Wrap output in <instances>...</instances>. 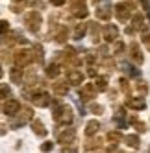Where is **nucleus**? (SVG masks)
<instances>
[{
    "mask_svg": "<svg viewBox=\"0 0 150 153\" xmlns=\"http://www.w3.org/2000/svg\"><path fill=\"white\" fill-rule=\"evenodd\" d=\"M52 118H54V122L58 126H67V124L72 122V109L65 103L56 102V107H54V111H52Z\"/></svg>",
    "mask_w": 150,
    "mask_h": 153,
    "instance_id": "f257e3e1",
    "label": "nucleus"
},
{
    "mask_svg": "<svg viewBox=\"0 0 150 153\" xmlns=\"http://www.w3.org/2000/svg\"><path fill=\"white\" fill-rule=\"evenodd\" d=\"M132 9H134V2L132 0H124V2L115 6V15H117V19H119L121 22H126V20L130 19Z\"/></svg>",
    "mask_w": 150,
    "mask_h": 153,
    "instance_id": "f03ea898",
    "label": "nucleus"
},
{
    "mask_svg": "<svg viewBox=\"0 0 150 153\" xmlns=\"http://www.w3.org/2000/svg\"><path fill=\"white\" fill-rule=\"evenodd\" d=\"M24 22H26L28 30L35 33V31L39 30V26H41V15H39L37 11H30V13L24 17Z\"/></svg>",
    "mask_w": 150,
    "mask_h": 153,
    "instance_id": "7ed1b4c3",
    "label": "nucleus"
},
{
    "mask_svg": "<svg viewBox=\"0 0 150 153\" xmlns=\"http://www.w3.org/2000/svg\"><path fill=\"white\" fill-rule=\"evenodd\" d=\"M15 63H17V67H26V65L32 63V59H34V56H32V52L30 50H19L15 53Z\"/></svg>",
    "mask_w": 150,
    "mask_h": 153,
    "instance_id": "20e7f679",
    "label": "nucleus"
},
{
    "mask_svg": "<svg viewBox=\"0 0 150 153\" xmlns=\"http://www.w3.org/2000/svg\"><path fill=\"white\" fill-rule=\"evenodd\" d=\"M32 116H34V113H32V109H28V107H24L22 111L19 113V118L15 120V122H11V129H19V126L20 124H24V122H28V120H32Z\"/></svg>",
    "mask_w": 150,
    "mask_h": 153,
    "instance_id": "39448f33",
    "label": "nucleus"
},
{
    "mask_svg": "<svg viewBox=\"0 0 150 153\" xmlns=\"http://www.w3.org/2000/svg\"><path fill=\"white\" fill-rule=\"evenodd\" d=\"M94 96H96L94 85H93V83H85V85L82 87V91H80V98H82V100H85V102H89V100H93Z\"/></svg>",
    "mask_w": 150,
    "mask_h": 153,
    "instance_id": "423d86ee",
    "label": "nucleus"
},
{
    "mask_svg": "<svg viewBox=\"0 0 150 153\" xmlns=\"http://www.w3.org/2000/svg\"><path fill=\"white\" fill-rule=\"evenodd\" d=\"M4 113H6L8 116H15V114H19V113H20V103H19L17 100H8L6 105H4Z\"/></svg>",
    "mask_w": 150,
    "mask_h": 153,
    "instance_id": "0eeeda50",
    "label": "nucleus"
},
{
    "mask_svg": "<svg viewBox=\"0 0 150 153\" xmlns=\"http://www.w3.org/2000/svg\"><path fill=\"white\" fill-rule=\"evenodd\" d=\"M74 137H76V131H74L72 127L61 131V133H58V142H63V144H70V142H74Z\"/></svg>",
    "mask_w": 150,
    "mask_h": 153,
    "instance_id": "6e6552de",
    "label": "nucleus"
},
{
    "mask_svg": "<svg viewBox=\"0 0 150 153\" xmlns=\"http://www.w3.org/2000/svg\"><path fill=\"white\" fill-rule=\"evenodd\" d=\"M126 107L134 109V111H141V109L146 107V102H145V98H128V100H126Z\"/></svg>",
    "mask_w": 150,
    "mask_h": 153,
    "instance_id": "1a4fd4ad",
    "label": "nucleus"
},
{
    "mask_svg": "<svg viewBox=\"0 0 150 153\" xmlns=\"http://www.w3.org/2000/svg\"><path fill=\"white\" fill-rule=\"evenodd\" d=\"M117 35H119V28H117L115 24H110V26L104 28V39L108 41V42L117 41Z\"/></svg>",
    "mask_w": 150,
    "mask_h": 153,
    "instance_id": "9d476101",
    "label": "nucleus"
},
{
    "mask_svg": "<svg viewBox=\"0 0 150 153\" xmlns=\"http://www.w3.org/2000/svg\"><path fill=\"white\" fill-rule=\"evenodd\" d=\"M32 100H34V103H35L37 107H48L50 102H52V98H50V94H46V92H41V94H35Z\"/></svg>",
    "mask_w": 150,
    "mask_h": 153,
    "instance_id": "9b49d317",
    "label": "nucleus"
},
{
    "mask_svg": "<svg viewBox=\"0 0 150 153\" xmlns=\"http://www.w3.org/2000/svg\"><path fill=\"white\" fill-rule=\"evenodd\" d=\"M130 57H132V61H135L137 65H141V63L145 61V57H143L141 50H139V45H137V42H132V45H130Z\"/></svg>",
    "mask_w": 150,
    "mask_h": 153,
    "instance_id": "f8f14e48",
    "label": "nucleus"
},
{
    "mask_svg": "<svg viewBox=\"0 0 150 153\" xmlns=\"http://www.w3.org/2000/svg\"><path fill=\"white\" fill-rule=\"evenodd\" d=\"M96 17L102 19V20L111 19V6H110V4H104V6H100V7H96Z\"/></svg>",
    "mask_w": 150,
    "mask_h": 153,
    "instance_id": "ddd939ff",
    "label": "nucleus"
},
{
    "mask_svg": "<svg viewBox=\"0 0 150 153\" xmlns=\"http://www.w3.org/2000/svg\"><path fill=\"white\" fill-rule=\"evenodd\" d=\"M67 79H69V83L80 85V83L83 81V74H82L80 70H69V74H67Z\"/></svg>",
    "mask_w": 150,
    "mask_h": 153,
    "instance_id": "4468645a",
    "label": "nucleus"
},
{
    "mask_svg": "<svg viewBox=\"0 0 150 153\" xmlns=\"http://www.w3.org/2000/svg\"><path fill=\"white\" fill-rule=\"evenodd\" d=\"M32 129H34V133L39 135V137H46V133H48L41 120H32Z\"/></svg>",
    "mask_w": 150,
    "mask_h": 153,
    "instance_id": "2eb2a0df",
    "label": "nucleus"
},
{
    "mask_svg": "<svg viewBox=\"0 0 150 153\" xmlns=\"http://www.w3.org/2000/svg\"><path fill=\"white\" fill-rule=\"evenodd\" d=\"M67 92H69L67 81H56V83H54V94H58V96H65Z\"/></svg>",
    "mask_w": 150,
    "mask_h": 153,
    "instance_id": "dca6fc26",
    "label": "nucleus"
},
{
    "mask_svg": "<svg viewBox=\"0 0 150 153\" xmlns=\"http://www.w3.org/2000/svg\"><path fill=\"white\" fill-rule=\"evenodd\" d=\"M9 78H11L13 83H22V68L20 67H15L9 70Z\"/></svg>",
    "mask_w": 150,
    "mask_h": 153,
    "instance_id": "f3484780",
    "label": "nucleus"
},
{
    "mask_svg": "<svg viewBox=\"0 0 150 153\" xmlns=\"http://www.w3.org/2000/svg\"><path fill=\"white\" fill-rule=\"evenodd\" d=\"M98 129H100V124L96 122V120H91V122H87V127H85V135H87V137H93Z\"/></svg>",
    "mask_w": 150,
    "mask_h": 153,
    "instance_id": "a211bd4d",
    "label": "nucleus"
},
{
    "mask_svg": "<svg viewBox=\"0 0 150 153\" xmlns=\"http://www.w3.org/2000/svg\"><path fill=\"white\" fill-rule=\"evenodd\" d=\"M59 72L61 70H59V67H58L56 63H50L48 67H46V76H48V78H58Z\"/></svg>",
    "mask_w": 150,
    "mask_h": 153,
    "instance_id": "6ab92c4d",
    "label": "nucleus"
},
{
    "mask_svg": "<svg viewBox=\"0 0 150 153\" xmlns=\"http://www.w3.org/2000/svg\"><path fill=\"white\" fill-rule=\"evenodd\" d=\"M85 33H87V24H78L76 30H74V39L80 41V39H83Z\"/></svg>",
    "mask_w": 150,
    "mask_h": 153,
    "instance_id": "aec40b11",
    "label": "nucleus"
},
{
    "mask_svg": "<svg viewBox=\"0 0 150 153\" xmlns=\"http://www.w3.org/2000/svg\"><path fill=\"white\" fill-rule=\"evenodd\" d=\"M122 70H124V72H126L128 76H132V78H137V76L141 74V72H139V70H137L135 67H132L130 63H124V65H122Z\"/></svg>",
    "mask_w": 150,
    "mask_h": 153,
    "instance_id": "412c9836",
    "label": "nucleus"
},
{
    "mask_svg": "<svg viewBox=\"0 0 150 153\" xmlns=\"http://www.w3.org/2000/svg\"><path fill=\"white\" fill-rule=\"evenodd\" d=\"M93 85H94V89H96V91H100V92H102V91L108 89V79H106V78H96Z\"/></svg>",
    "mask_w": 150,
    "mask_h": 153,
    "instance_id": "4be33fe9",
    "label": "nucleus"
},
{
    "mask_svg": "<svg viewBox=\"0 0 150 153\" xmlns=\"http://www.w3.org/2000/svg\"><path fill=\"white\" fill-rule=\"evenodd\" d=\"M124 140H126V144L130 146V148H134V149L139 148V137H137V135H128Z\"/></svg>",
    "mask_w": 150,
    "mask_h": 153,
    "instance_id": "5701e85b",
    "label": "nucleus"
},
{
    "mask_svg": "<svg viewBox=\"0 0 150 153\" xmlns=\"http://www.w3.org/2000/svg\"><path fill=\"white\" fill-rule=\"evenodd\" d=\"M56 41H58V42H65V41H67V28H65V26L59 28V31L56 33Z\"/></svg>",
    "mask_w": 150,
    "mask_h": 153,
    "instance_id": "b1692460",
    "label": "nucleus"
},
{
    "mask_svg": "<svg viewBox=\"0 0 150 153\" xmlns=\"http://www.w3.org/2000/svg\"><path fill=\"white\" fill-rule=\"evenodd\" d=\"M9 94H11V89L6 85V83H0V100H4V98H8Z\"/></svg>",
    "mask_w": 150,
    "mask_h": 153,
    "instance_id": "393cba45",
    "label": "nucleus"
},
{
    "mask_svg": "<svg viewBox=\"0 0 150 153\" xmlns=\"http://www.w3.org/2000/svg\"><path fill=\"white\" fill-rule=\"evenodd\" d=\"M141 41L146 45V48L150 50V33H148V30H146V26L141 30Z\"/></svg>",
    "mask_w": 150,
    "mask_h": 153,
    "instance_id": "a878e982",
    "label": "nucleus"
},
{
    "mask_svg": "<svg viewBox=\"0 0 150 153\" xmlns=\"http://www.w3.org/2000/svg\"><path fill=\"white\" fill-rule=\"evenodd\" d=\"M108 138L113 140L115 144H117V142H121V140H122V135L119 133V131H110V133H108Z\"/></svg>",
    "mask_w": 150,
    "mask_h": 153,
    "instance_id": "bb28decb",
    "label": "nucleus"
},
{
    "mask_svg": "<svg viewBox=\"0 0 150 153\" xmlns=\"http://www.w3.org/2000/svg\"><path fill=\"white\" fill-rule=\"evenodd\" d=\"M100 142H102L100 138H96V140H89L87 144H85V149H93V148H98V146H100Z\"/></svg>",
    "mask_w": 150,
    "mask_h": 153,
    "instance_id": "cd10ccee",
    "label": "nucleus"
},
{
    "mask_svg": "<svg viewBox=\"0 0 150 153\" xmlns=\"http://www.w3.org/2000/svg\"><path fill=\"white\" fill-rule=\"evenodd\" d=\"M134 126H135V129L139 131V133H145V131H146V126H145V122H139V120H135V122H134Z\"/></svg>",
    "mask_w": 150,
    "mask_h": 153,
    "instance_id": "c85d7f7f",
    "label": "nucleus"
},
{
    "mask_svg": "<svg viewBox=\"0 0 150 153\" xmlns=\"http://www.w3.org/2000/svg\"><path fill=\"white\" fill-rule=\"evenodd\" d=\"M91 113H94V114H102V113H104V107L98 105V103H94V105H91Z\"/></svg>",
    "mask_w": 150,
    "mask_h": 153,
    "instance_id": "c756f323",
    "label": "nucleus"
},
{
    "mask_svg": "<svg viewBox=\"0 0 150 153\" xmlns=\"http://www.w3.org/2000/svg\"><path fill=\"white\" fill-rule=\"evenodd\" d=\"M34 57L37 59V63H43V48L41 46H35V56Z\"/></svg>",
    "mask_w": 150,
    "mask_h": 153,
    "instance_id": "7c9ffc66",
    "label": "nucleus"
},
{
    "mask_svg": "<svg viewBox=\"0 0 150 153\" xmlns=\"http://www.w3.org/2000/svg\"><path fill=\"white\" fill-rule=\"evenodd\" d=\"M121 89H122V92L130 94V85H128V81H126V79H121Z\"/></svg>",
    "mask_w": 150,
    "mask_h": 153,
    "instance_id": "2f4dec72",
    "label": "nucleus"
},
{
    "mask_svg": "<svg viewBox=\"0 0 150 153\" xmlns=\"http://www.w3.org/2000/svg\"><path fill=\"white\" fill-rule=\"evenodd\" d=\"M8 30H9V22L8 20H0V33H4Z\"/></svg>",
    "mask_w": 150,
    "mask_h": 153,
    "instance_id": "473e14b6",
    "label": "nucleus"
},
{
    "mask_svg": "<svg viewBox=\"0 0 150 153\" xmlns=\"http://www.w3.org/2000/svg\"><path fill=\"white\" fill-rule=\"evenodd\" d=\"M52 148H54L52 142H45V144H41V151H50Z\"/></svg>",
    "mask_w": 150,
    "mask_h": 153,
    "instance_id": "72a5a7b5",
    "label": "nucleus"
},
{
    "mask_svg": "<svg viewBox=\"0 0 150 153\" xmlns=\"http://www.w3.org/2000/svg\"><path fill=\"white\" fill-rule=\"evenodd\" d=\"M137 91L143 92V94H146V92H148V87H146L145 83H139V85H137Z\"/></svg>",
    "mask_w": 150,
    "mask_h": 153,
    "instance_id": "f704fd0d",
    "label": "nucleus"
},
{
    "mask_svg": "<svg viewBox=\"0 0 150 153\" xmlns=\"http://www.w3.org/2000/svg\"><path fill=\"white\" fill-rule=\"evenodd\" d=\"M122 48H124V45H122L121 41H117V42H115V52L119 53V52H122Z\"/></svg>",
    "mask_w": 150,
    "mask_h": 153,
    "instance_id": "c9c22d12",
    "label": "nucleus"
},
{
    "mask_svg": "<svg viewBox=\"0 0 150 153\" xmlns=\"http://www.w3.org/2000/svg\"><path fill=\"white\" fill-rule=\"evenodd\" d=\"M50 2L54 4V6H63V4L67 2V0H50Z\"/></svg>",
    "mask_w": 150,
    "mask_h": 153,
    "instance_id": "e433bc0d",
    "label": "nucleus"
},
{
    "mask_svg": "<svg viewBox=\"0 0 150 153\" xmlns=\"http://www.w3.org/2000/svg\"><path fill=\"white\" fill-rule=\"evenodd\" d=\"M83 2V0H74V4H82Z\"/></svg>",
    "mask_w": 150,
    "mask_h": 153,
    "instance_id": "4c0bfd02",
    "label": "nucleus"
},
{
    "mask_svg": "<svg viewBox=\"0 0 150 153\" xmlns=\"http://www.w3.org/2000/svg\"><path fill=\"white\" fill-rule=\"evenodd\" d=\"M2 74H4V72H2V68H0V78H2Z\"/></svg>",
    "mask_w": 150,
    "mask_h": 153,
    "instance_id": "58836bf2",
    "label": "nucleus"
},
{
    "mask_svg": "<svg viewBox=\"0 0 150 153\" xmlns=\"http://www.w3.org/2000/svg\"><path fill=\"white\" fill-rule=\"evenodd\" d=\"M13 2H22V0H13Z\"/></svg>",
    "mask_w": 150,
    "mask_h": 153,
    "instance_id": "ea45409f",
    "label": "nucleus"
},
{
    "mask_svg": "<svg viewBox=\"0 0 150 153\" xmlns=\"http://www.w3.org/2000/svg\"><path fill=\"white\" fill-rule=\"evenodd\" d=\"M119 153H126V151H119Z\"/></svg>",
    "mask_w": 150,
    "mask_h": 153,
    "instance_id": "a19ab883",
    "label": "nucleus"
}]
</instances>
